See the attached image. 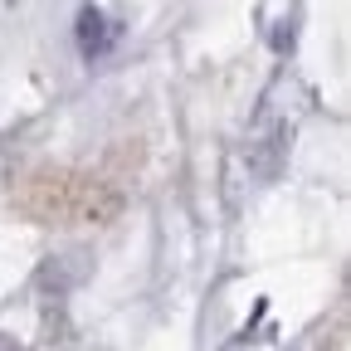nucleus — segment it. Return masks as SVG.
Masks as SVG:
<instances>
[{
	"mask_svg": "<svg viewBox=\"0 0 351 351\" xmlns=\"http://www.w3.org/2000/svg\"><path fill=\"white\" fill-rule=\"evenodd\" d=\"M0 351H25L20 341H10V337H0Z\"/></svg>",
	"mask_w": 351,
	"mask_h": 351,
	"instance_id": "f03ea898",
	"label": "nucleus"
},
{
	"mask_svg": "<svg viewBox=\"0 0 351 351\" xmlns=\"http://www.w3.org/2000/svg\"><path fill=\"white\" fill-rule=\"evenodd\" d=\"M112 39H117V25H112L103 10H93V5L78 10V49H83V54H103V49H112Z\"/></svg>",
	"mask_w": 351,
	"mask_h": 351,
	"instance_id": "f257e3e1",
	"label": "nucleus"
}]
</instances>
